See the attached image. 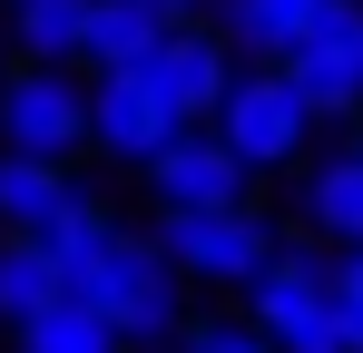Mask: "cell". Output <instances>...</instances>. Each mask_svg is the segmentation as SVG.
<instances>
[{"label": "cell", "instance_id": "4", "mask_svg": "<svg viewBox=\"0 0 363 353\" xmlns=\"http://www.w3.org/2000/svg\"><path fill=\"white\" fill-rule=\"evenodd\" d=\"M275 79L304 99V118H363V0H324Z\"/></svg>", "mask_w": 363, "mask_h": 353}, {"label": "cell", "instance_id": "1", "mask_svg": "<svg viewBox=\"0 0 363 353\" xmlns=\"http://www.w3.org/2000/svg\"><path fill=\"white\" fill-rule=\"evenodd\" d=\"M177 294H186V275L167 265V245L138 235V226H118L79 304H99V324H108L118 344H147V334H177Z\"/></svg>", "mask_w": 363, "mask_h": 353}, {"label": "cell", "instance_id": "2", "mask_svg": "<svg viewBox=\"0 0 363 353\" xmlns=\"http://www.w3.org/2000/svg\"><path fill=\"white\" fill-rule=\"evenodd\" d=\"M245 304H255L245 324L275 353H344V314H334V285H324V255H304V245H275L265 275L245 285Z\"/></svg>", "mask_w": 363, "mask_h": 353}, {"label": "cell", "instance_id": "5", "mask_svg": "<svg viewBox=\"0 0 363 353\" xmlns=\"http://www.w3.org/2000/svg\"><path fill=\"white\" fill-rule=\"evenodd\" d=\"M216 138H226V157H236L245 176H275V167L304 157L314 118H304V99L275 69H245V79H226V99H216Z\"/></svg>", "mask_w": 363, "mask_h": 353}, {"label": "cell", "instance_id": "11", "mask_svg": "<svg viewBox=\"0 0 363 353\" xmlns=\"http://www.w3.org/2000/svg\"><path fill=\"white\" fill-rule=\"evenodd\" d=\"M314 10H324V0H206L216 40H226V50H245V59H265V69H275V59L314 30Z\"/></svg>", "mask_w": 363, "mask_h": 353}, {"label": "cell", "instance_id": "14", "mask_svg": "<svg viewBox=\"0 0 363 353\" xmlns=\"http://www.w3.org/2000/svg\"><path fill=\"white\" fill-rule=\"evenodd\" d=\"M20 353H118V334L99 324V304L50 294V304H30V314H20Z\"/></svg>", "mask_w": 363, "mask_h": 353}, {"label": "cell", "instance_id": "16", "mask_svg": "<svg viewBox=\"0 0 363 353\" xmlns=\"http://www.w3.org/2000/svg\"><path fill=\"white\" fill-rule=\"evenodd\" d=\"M60 275H50V255H40V235H0V314L20 324L30 304H50Z\"/></svg>", "mask_w": 363, "mask_h": 353}, {"label": "cell", "instance_id": "10", "mask_svg": "<svg viewBox=\"0 0 363 353\" xmlns=\"http://www.w3.org/2000/svg\"><path fill=\"white\" fill-rule=\"evenodd\" d=\"M69 206H79L69 157H10L0 147V235H50Z\"/></svg>", "mask_w": 363, "mask_h": 353}, {"label": "cell", "instance_id": "7", "mask_svg": "<svg viewBox=\"0 0 363 353\" xmlns=\"http://www.w3.org/2000/svg\"><path fill=\"white\" fill-rule=\"evenodd\" d=\"M177 138V118L157 99V79L147 69H99V89H89V147H108V157H157Z\"/></svg>", "mask_w": 363, "mask_h": 353}, {"label": "cell", "instance_id": "22", "mask_svg": "<svg viewBox=\"0 0 363 353\" xmlns=\"http://www.w3.org/2000/svg\"><path fill=\"white\" fill-rule=\"evenodd\" d=\"M265 353H275V344H265Z\"/></svg>", "mask_w": 363, "mask_h": 353}, {"label": "cell", "instance_id": "8", "mask_svg": "<svg viewBox=\"0 0 363 353\" xmlns=\"http://www.w3.org/2000/svg\"><path fill=\"white\" fill-rule=\"evenodd\" d=\"M138 69L157 79V99H167V118H177V128H206V118H216V99H226V79H236V59H226V40H216V30H167Z\"/></svg>", "mask_w": 363, "mask_h": 353}, {"label": "cell", "instance_id": "20", "mask_svg": "<svg viewBox=\"0 0 363 353\" xmlns=\"http://www.w3.org/2000/svg\"><path fill=\"white\" fill-rule=\"evenodd\" d=\"M118 353H147V344H118Z\"/></svg>", "mask_w": 363, "mask_h": 353}, {"label": "cell", "instance_id": "12", "mask_svg": "<svg viewBox=\"0 0 363 353\" xmlns=\"http://www.w3.org/2000/svg\"><path fill=\"white\" fill-rule=\"evenodd\" d=\"M157 40H167V20H157L147 0H89V40H79V59H99V69H138Z\"/></svg>", "mask_w": 363, "mask_h": 353}, {"label": "cell", "instance_id": "17", "mask_svg": "<svg viewBox=\"0 0 363 353\" xmlns=\"http://www.w3.org/2000/svg\"><path fill=\"white\" fill-rule=\"evenodd\" d=\"M324 285H334V314H344V353H363V245H344L324 265Z\"/></svg>", "mask_w": 363, "mask_h": 353}, {"label": "cell", "instance_id": "15", "mask_svg": "<svg viewBox=\"0 0 363 353\" xmlns=\"http://www.w3.org/2000/svg\"><path fill=\"white\" fill-rule=\"evenodd\" d=\"M10 30H20L30 69H69L89 40V0H10Z\"/></svg>", "mask_w": 363, "mask_h": 353}, {"label": "cell", "instance_id": "6", "mask_svg": "<svg viewBox=\"0 0 363 353\" xmlns=\"http://www.w3.org/2000/svg\"><path fill=\"white\" fill-rule=\"evenodd\" d=\"M0 147L10 157H69V147H89V89L69 69L0 79Z\"/></svg>", "mask_w": 363, "mask_h": 353}, {"label": "cell", "instance_id": "3", "mask_svg": "<svg viewBox=\"0 0 363 353\" xmlns=\"http://www.w3.org/2000/svg\"><path fill=\"white\" fill-rule=\"evenodd\" d=\"M157 245H167L177 275H196V285H236V294H245L255 275H265V255H275V226H265L255 206H167Z\"/></svg>", "mask_w": 363, "mask_h": 353}, {"label": "cell", "instance_id": "19", "mask_svg": "<svg viewBox=\"0 0 363 353\" xmlns=\"http://www.w3.org/2000/svg\"><path fill=\"white\" fill-rule=\"evenodd\" d=\"M147 10H157L167 30H206V0H147Z\"/></svg>", "mask_w": 363, "mask_h": 353}, {"label": "cell", "instance_id": "21", "mask_svg": "<svg viewBox=\"0 0 363 353\" xmlns=\"http://www.w3.org/2000/svg\"><path fill=\"white\" fill-rule=\"evenodd\" d=\"M354 157H363V138H354Z\"/></svg>", "mask_w": 363, "mask_h": 353}, {"label": "cell", "instance_id": "13", "mask_svg": "<svg viewBox=\"0 0 363 353\" xmlns=\"http://www.w3.org/2000/svg\"><path fill=\"white\" fill-rule=\"evenodd\" d=\"M304 226L334 235V245H363V157H354V147L304 176Z\"/></svg>", "mask_w": 363, "mask_h": 353}, {"label": "cell", "instance_id": "18", "mask_svg": "<svg viewBox=\"0 0 363 353\" xmlns=\"http://www.w3.org/2000/svg\"><path fill=\"white\" fill-rule=\"evenodd\" d=\"M186 353H265V334H255V324H196Z\"/></svg>", "mask_w": 363, "mask_h": 353}, {"label": "cell", "instance_id": "9", "mask_svg": "<svg viewBox=\"0 0 363 353\" xmlns=\"http://www.w3.org/2000/svg\"><path fill=\"white\" fill-rule=\"evenodd\" d=\"M147 186H157L167 206H245V186H255V176L226 157V138H216V128H177V138L147 157Z\"/></svg>", "mask_w": 363, "mask_h": 353}]
</instances>
